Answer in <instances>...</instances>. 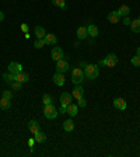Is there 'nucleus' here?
Wrapping results in <instances>:
<instances>
[{"instance_id": "nucleus-1", "label": "nucleus", "mask_w": 140, "mask_h": 157, "mask_svg": "<svg viewBox=\"0 0 140 157\" xmlns=\"http://www.w3.org/2000/svg\"><path fill=\"white\" fill-rule=\"evenodd\" d=\"M81 66H84V76L87 78H97L100 76V69H98L97 65H87V63L81 62Z\"/></svg>"}, {"instance_id": "nucleus-2", "label": "nucleus", "mask_w": 140, "mask_h": 157, "mask_svg": "<svg viewBox=\"0 0 140 157\" xmlns=\"http://www.w3.org/2000/svg\"><path fill=\"white\" fill-rule=\"evenodd\" d=\"M72 94L70 93H62L60 95V114H66V108L69 107V104H72Z\"/></svg>"}, {"instance_id": "nucleus-3", "label": "nucleus", "mask_w": 140, "mask_h": 157, "mask_svg": "<svg viewBox=\"0 0 140 157\" xmlns=\"http://www.w3.org/2000/svg\"><path fill=\"white\" fill-rule=\"evenodd\" d=\"M84 70H81L80 67H74L72 70V82L74 84H81L83 80H84Z\"/></svg>"}, {"instance_id": "nucleus-4", "label": "nucleus", "mask_w": 140, "mask_h": 157, "mask_svg": "<svg viewBox=\"0 0 140 157\" xmlns=\"http://www.w3.org/2000/svg\"><path fill=\"white\" fill-rule=\"evenodd\" d=\"M118 56L115 55V53H109V55L107 56L105 59H102V60H100V65L101 66H107V67H114V66L118 65Z\"/></svg>"}, {"instance_id": "nucleus-5", "label": "nucleus", "mask_w": 140, "mask_h": 157, "mask_svg": "<svg viewBox=\"0 0 140 157\" xmlns=\"http://www.w3.org/2000/svg\"><path fill=\"white\" fill-rule=\"evenodd\" d=\"M44 115H45L46 119H55V118L58 117V108L53 104L45 105V108H44Z\"/></svg>"}, {"instance_id": "nucleus-6", "label": "nucleus", "mask_w": 140, "mask_h": 157, "mask_svg": "<svg viewBox=\"0 0 140 157\" xmlns=\"http://www.w3.org/2000/svg\"><path fill=\"white\" fill-rule=\"evenodd\" d=\"M69 69H70V65H69V62L66 60V59H59L58 62H56V72L59 73H65L67 72Z\"/></svg>"}, {"instance_id": "nucleus-7", "label": "nucleus", "mask_w": 140, "mask_h": 157, "mask_svg": "<svg viewBox=\"0 0 140 157\" xmlns=\"http://www.w3.org/2000/svg\"><path fill=\"white\" fill-rule=\"evenodd\" d=\"M51 56H52V59L55 60V62H58L59 59H62L63 56V49L60 48V46H53L52 52H51Z\"/></svg>"}, {"instance_id": "nucleus-8", "label": "nucleus", "mask_w": 140, "mask_h": 157, "mask_svg": "<svg viewBox=\"0 0 140 157\" xmlns=\"http://www.w3.org/2000/svg\"><path fill=\"white\" fill-rule=\"evenodd\" d=\"M7 69H9L10 73H14V75H17V73L23 72V65H21V63H18V62H11V63H9Z\"/></svg>"}, {"instance_id": "nucleus-9", "label": "nucleus", "mask_w": 140, "mask_h": 157, "mask_svg": "<svg viewBox=\"0 0 140 157\" xmlns=\"http://www.w3.org/2000/svg\"><path fill=\"white\" fill-rule=\"evenodd\" d=\"M52 78H53V83H55L56 86H59V87H62V86L65 84V76H63V73L56 72Z\"/></svg>"}, {"instance_id": "nucleus-10", "label": "nucleus", "mask_w": 140, "mask_h": 157, "mask_svg": "<svg viewBox=\"0 0 140 157\" xmlns=\"http://www.w3.org/2000/svg\"><path fill=\"white\" fill-rule=\"evenodd\" d=\"M83 94H84V88L81 87V84H76V87L73 88V91H72V97L77 100V98L83 97Z\"/></svg>"}, {"instance_id": "nucleus-11", "label": "nucleus", "mask_w": 140, "mask_h": 157, "mask_svg": "<svg viewBox=\"0 0 140 157\" xmlns=\"http://www.w3.org/2000/svg\"><path fill=\"white\" fill-rule=\"evenodd\" d=\"M34 34H35V36L38 39H44V38H45V35H46V31H45V28H44V27L36 25L35 28H34Z\"/></svg>"}, {"instance_id": "nucleus-12", "label": "nucleus", "mask_w": 140, "mask_h": 157, "mask_svg": "<svg viewBox=\"0 0 140 157\" xmlns=\"http://www.w3.org/2000/svg\"><path fill=\"white\" fill-rule=\"evenodd\" d=\"M28 131L31 132L32 135H35L36 132L41 131V128H39V124H38L36 121H34V119H32V121H29V122H28Z\"/></svg>"}, {"instance_id": "nucleus-13", "label": "nucleus", "mask_w": 140, "mask_h": 157, "mask_svg": "<svg viewBox=\"0 0 140 157\" xmlns=\"http://www.w3.org/2000/svg\"><path fill=\"white\" fill-rule=\"evenodd\" d=\"M114 107L118 108V109H121V111H123V109H126V101H125L123 98H115Z\"/></svg>"}, {"instance_id": "nucleus-14", "label": "nucleus", "mask_w": 140, "mask_h": 157, "mask_svg": "<svg viewBox=\"0 0 140 157\" xmlns=\"http://www.w3.org/2000/svg\"><path fill=\"white\" fill-rule=\"evenodd\" d=\"M44 39H45L46 45H56L58 44V38H56L55 34H46Z\"/></svg>"}, {"instance_id": "nucleus-15", "label": "nucleus", "mask_w": 140, "mask_h": 157, "mask_svg": "<svg viewBox=\"0 0 140 157\" xmlns=\"http://www.w3.org/2000/svg\"><path fill=\"white\" fill-rule=\"evenodd\" d=\"M76 34H77V38L78 39H81V41H83V39H85L88 36L87 27H83V25L78 27V28H77V33H76Z\"/></svg>"}, {"instance_id": "nucleus-16", "label": "nucleus", "mask_w": 140, "mask_h": 157, "mask_svg": "<svg viewBox=\"0 0 140 157\" xmlns=\"http://www.w3.org/2000/svg\"><path fill=\"white\" fill-rule=\"evenodd\" d=\"M116 13H118V16H119V17H121V16L126 17V16H129V13H131V7L126 6V4H123V6H121L119 9L116 10Z\"/></svg>"}, {"instance_id": "nucleus-17", "label": "nucleus", "mask_w": 140, "mask_h": 157, "mask_svg": "<svg viewBox=\"0 0 140 157\" xmlns=\"http://www.w3.org/2000/svg\"><path fill=\"white\" fill-rule=\"evenodd\" d=\"M87 33L91 38H95V36H98V27L95 25V24H90V25L87 27Z\"/></svg>"}, {"instance_id": "nucleus-18", "label": "nucleus", "mask_w": 140, "mask_h": 157, "mask_svg": "<svg viewBox=\"0 0 140 157\" xmlns=\"http://www.w3.org/2000/svg\"><path fill=\"white\" fill-rule=\"evenodd\" d=\"M78 112V105L74 104H69V107L66 108V114H69L70 117H76Z\"/></svg>"}, {"instance_id": "nucleus-19", "label": "nucleus", "mask_w": 140, "mask_h": 157, "mask_svg": "<svg viewBox=\"0 0 140 157\" xmlns=\"http://www.w3.org/2000/svg\"><path fill=\"white\" fill-rule=\"evenodd\" d=\"M131 29L133 31L134 34H139L140 33V20L136 18V20H132V23H131Z\"/></svg>"}, {"instance_id": "nucleus-20", "label": "nucleus", "mask_w": 140, "mask_h": 157, "mask_svg": "<svg viewBox=\"0 0 140 157\" xmlns=\"http://www.w3.org/2000/svg\"><path fill=\"white\" fill-rule=\"evenodd\" d=\"M107 18H108V21L111 24H116V23H119V16H118V13L116 11H111V13L107 16Z\"/></svg>"}, {"instance_id": "nucleus-21", "label": "nucleus", "mask_w": 140, "mask_h": 157, "mask_svg": "<svg viewBox=\"0 0 140 157\" xmlns=\"http://www.w3.org/2000/svg\"><path fill=\"white\" fill-rule=\"evenodd\" d=\"M16 80L17 82H20V83H27L29 80V76L27 75V73H24V72H20V73H17L16 75Z\"/></svg>"}, {"instance_id": "nucleus-22", "label": "nucleus", "mask_w": 140, "mask_h": 157, "mask_svg": "<svg viewBox=\"0 0 140 157\" xmlns=\"http://www.w3.org/2000/svg\"><path fill=\"white\" fill-rule=\"evenodd\" d=\"M63 129H65L66 132H72L73 129H74V122H73L72 119H66V121L63 122Z\"/></svg>"}, {"instance_id": "nucleus-23", "label": "nucleus", "mask_w": 140, "mask_h": 157, "mask_svg": "<svg viewBox=\"0 0 140 157\" xmlns=\"http://www.w3.org/2000/svg\"><path fill=\"white\" fill-rule=\"evenodd\" d=\"M34 139H35V142L36 143H44V142L46 140V135L44 133V132H36L35 135H34Z\"/></svg>"}, {"instance_id": "nucleus-24", "label": "nucleus", "mask_w": 140, "mask_h": 157, "mask_svg": "<svg viewBox=\"0 0 140 157\" xmlns=\"http://www.w3.org/2000/svg\"><path fill=\"white\" fill-rule=\"evenodd\" d=\"M10 107H11V101H10L9 98L2 97V100H0V108L2 109H10Z\"/></svg>"}, {"instance_id": "nucleus-25", "label": "nucleus", "mask_w": 140, "mask_h": 157, "mask_svg": "<svg viewBox=\"0 0 140 157\" xmlns=\"http://www.w3.org/2000/svg\"><path fill=\"white\" fill-rule=\"evenodd\" d=\"M3 80L6 83H11V82H14V80H16V75H14V73H4L3 75Z\"/></svg>"}, {"instance_id": "nucleus-26", "label": "nucleus", "mask_w": 140, "mask_h": 157, "mask_svg": "<svg viewBox=\"0 0 140 157\" xmlns=\"http://www.w3.org/2000/svg\"><path fill=\"white\" fill-rule=\"evenodd\" d=\"M52 4L62 10H66V2L65 0H52Z\"/></svg>"}, {"instance_id": "nucleus-27", "label": "nucleus", "mask_w": 140, "mask_h": 157, "mask_svg": "<svg viewBox=\"0 0 140 157\" xmlns=\"http://www.w3.org/2000/svg\"><path fill=\"white\" fill-rule=\"evenodd\" d=\"M44 45H46V44H45V39H38V38H36L35 42H34V48H35V49H41Z\"/></svg>"}, {"instance_id": "nucleus-28", "label": "nucleus", "mask_w": 140, "mask_h": 157, "mask_svg": "<svg viewBox=\"0 0 140 157\" xmlns=\"http://www.w3.org/2000/svg\"><path fill=\"white\" fill-rule=\"evenodd\" d=\"M10 86H11V88H13L14 91H18V90H21V86H23V83L17 82V80H14V82L10 83Z\"/></svg>"}, {"instance_id": "nucleus-29", "label": "nucleus", "mask_w": 140, "mask_h": 157, "mask_svg": "<svg viewBox=\"0 0 140 157\" xmlns=\"http://www.w3.org/2000/svg\"><path fill=\"white\" fill-rule=\"evenodd\" d=\"M42 102L45 105H49V104H52V97L49 94H44V97H42Z\"/></svg>"}, {"instance_id": "nucleus-30", "label": "nucleus", "mask_w": 140, "mask_h": 157, "mask_svg": "<svg viewBox=\"0 0 140 157\" xmlns=\"http://www.w3.org/2000/svg\"><path fill=\"white\" fill-rule=\"evenodd\" d=\"M132 65L133 66H136V67H140V56H133V58H132Z\"/></svg>"}, {"instance_id": "nucleus-31", "label": "nucleus", "mask_w": 140, "mask_h": 157, "mask_svg": "<svg viewBox=\"0 0 140 157\" xmlns=\"http://www.w3.org/2000/svg\"><path fill=\"white\" fill-rule=\"evenodd\" d=\"M77 105H78V107L84 108V107H87V101H85L83 97H80V98H77Z\"/></svg>"}, {"instance_id": "nucleus-32", "label": "nucleus", "mask_w": 140, "mask_h": 157, "mask_svg": "<svg viewBox=\"0 0 140 157\" xmlns=\"http://www.w3.org/2000/svg\"><path fill=\"white\" fill-rule=\"evenodd\" d=\"M131 23H132V20L129 18V16L123 17V20H122V24H123V25H131Z\"/></svg>"}, {"instance_id": "nucleus-33", "label": "nucleus", "mask_w": 140, "mask_h": 157, "mask_svg": "<svg viewBox=\"0 0 140 157\" xmlns=\"http://www.w3.org/2000/svg\"><path fill=\"white\" fill-rule=\"evenodd\" d=\"M2 97L4 98H9V100H11V97H13V94H11V91H9V90H4L3 91V95Z\"/></svg>"}, {"instance_id": "nucleus-34", "label": "nucleus", "mask_w": 140, "mask_h": 157, "mask_svg": "<svg viewBox=\"0 0 140 157\" xmlns=\"http://www.w3.org/2000/svg\"><path fill=\"white\" fill-rule=\"evenodd\" d=\"M20 28H21V31H23L24 34H28V31H29V27L27 25V24H21V27H20Z\"/></svg>"}, {"instance_id": "nucleus-35", "label": "nucleus", "mask_w": 140, "mask_h": 157, "mask_svg": "<svg viewBox=\"0 0 140 157\" xmlns=\"http://www.w3.org/2000/svg\"><path fill=\"white\" fill-rule=\"evenodd\" d=\"M4 20V13L3 11H0V21H3Z\"/></svg>"}, {"instance_id": "nucleus-36", "label": "nucleus", "mask_w": 140, "mask_h": 157, "mask_svg": "<svg viewBox=\"0 0 140 157\" xmlns=\"http://www.w3.org/2000/svg\"><path fill=\"white\" fill-rule=\"evenodd\" d=\"M34 142H35V139H31V140L28 142V143H29V146H32V144H34Z\"/></svg>"}, {"instance_id": "nucleus-37", "label": "nucleus", "mask_w": 140, "mask_h": 157, "mask_svg": "<svg viewBox=\"0 0 140 157\" xmlns=\"http://www.w3.org/2000/svg\"><path fill=\"white\" fill-rule=\"evenodd\" d=\"M137 56H140V46H137V53H136Z\"/></svg>"}, {"instance_id": "nucleus-38", "label": "nucleus", "mask_w": 140, "mask_h": 157, "mask_svg": "<svg viewBox=\"0 0 140 157\" xmlns=\"http://www.w3.org/2000/svg\"><path fill=\"white\" fill-rule=\"evenodd\" d=\"M139 20H140V17H139Z\"/></svg>"}]
</instances>
